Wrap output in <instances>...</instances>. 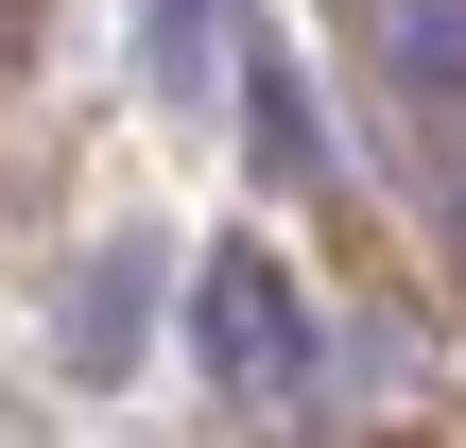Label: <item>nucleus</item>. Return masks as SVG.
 <instances>
[{
    "label": "nucleus",
    "mask_w": 466,
    "mask_h": 448,
    "mask_svg": "<svg viewBox=\"0 0 466 448\" xmlns=\"http://www.w3.org/2000/svg\"><path fill=\"white\" fill-rule=\"evenodd\" d=\"M190 328H208V380H225V397H311V311H294L277 259H208Z\"/></svg>",
    "instance_id": "obj_1"
},
{
    "label": "nucleus",
    "mask_w": 466,
    "mask_h": 448,
    "mask_svg": "<svg viewBox=\"0 0 466 448\" xmlns=\"http://www.w3.org/2000/svg\"><path fill=\"white\" fill-rule=\"evenodd\" d=\"M363 52H380V86L432 121V104H466V0H363Z\"/></svg>",
    "instance_id": "obj_2"
},
{
    "label": "nucleus",
    "mask_w": 466,
    "mask_h": 448,
    "mask_svg": "<svg viewBox=\"0 0 466 448\" xmlns=\"http://www.w3.org/2000/svg\"><path fill=\"white\" fill-rule=\"evenodd\" d=\"M415 190H432V224L466 242V104H432V155H415Z\"/></svg>",
    "instance_id": "obj_4"
},
{
    "label": "nucleus",
    "mask_w": 466,
    "mask_h": 448,
    "mask_svg": "<svg viewBox=\"0 0 466 448\" xmlns=\"http://www.w3.org/2000/svg\"><path fill=\"white\" fill-rule=\"evenodd\" d=\"M121 328H138V259H104V276H86V311H69V345H86V363H121Z\"/></svg>",
    "instance_id": "obj_3"
},
{
    "label": "nucleus",
    "mask_w": 466,
    "mask_h": 448,
    "mask_svg": "<svg viewBox=\"0 0 466 448\" xmlns=\"http://www.w3.org/2000/svg\"><path fill=\"white\" fill-rule=\"evenodd\" d=\"M138 52H156V69H190V52H208V0H156V17H138Z\"/></svg>",
    "instance_id": "obj_5"
}]
</instances>
